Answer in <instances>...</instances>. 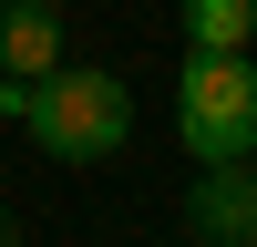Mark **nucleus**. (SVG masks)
Wrapping results in <instances>:
<instances>
[{
	"instance_id": "1",
	"label": "nucleus",
	"mask_w": 257,
	"mask_h": 247,
	"mask_svg": "<svg viewBox=\"0 0 257 247\" xmlns=\"http://www.w3.org/2000/svg\"><path fill=\"white\" fill-rule=\"evenodd\" d=\"M21 134L52 165H103V155L134 144V93H123V72H103V62H62L52 82H31Z\"/></svg>"
},
{
	"instance_id": "2",
	"label": "nucleus",
	"mask_w": 257,
	"mask_h": 247,
	"mask_svg": "<svg viewBox=\"0 0 257 247\" xmlns=\"http://www.w3.org/2000/svg\"><path fill=\"white\" fill-rule=\"evenodd\" d=\"M175 144L196 165H257V62H175Z\"/></svg>"
},
{
	"instance_id": "3",
	"label": "nucleus",
	"mask_w": 257,
	"mask_h": 247,
	"mask_svg": "<svg viewBox=\"0 0 257 247\" xmlns=\"http://www.w3.org/2000/svg\"><path fill=\"white\" fill-rule=\"evenodd\" d=\"M185 216L206 226V247H247L257 237V165H206L196 196H185Z\"/></svg>"
},
{
	"instance_id": "4",
	"label": "nucleus",
	"mask_w": 257,
	"mask_h": 247,
	"mask_svg": "<svg viewBox=\"0 0 257 247\" xmlns=\"http://www.w3.org/2000/svg\"><path fill=\"white\" fill-rule=\"evenodd\" d=\"M62 11H31V0H0V82H52L62 72Z\"/></svg>"
},
{
	"instance_id": "5",
	"label": "nucleus",
	"mask_w": 257,
	"mask_h": 247,
	"mask_svg": "<svg viewBox=\"0 0 257 247\" xmlns=\"http://www.w3.org/2000/svg\"><path fill=\"white\" fill-rule=\"evenodd\" d=\"M175 21H185V52L237 62V52H247V31H257V0H175Z\"/></svg>"
},
{
	"instance_id": "6",
	"label": "nucleus",
	"mask_w": 257,
	"mask_h": 247,
	"mask_svg": "<svg viewBox=\"0 0 257 247\" xmlns=\"http://www.w3.org/2000/svg\"><path fill=\"white\" fill-rule=\"evenodd\" d=\"M0 247H21V226H11V216H0Z\"/></svg>"
},
{
	"instance_id": "7",
	"label": "nucleus",
	"mask_w": 257,
	"mask_h": 247,
	"mask_svg": "<svg viewBox=\"0 0 257 247\" xmlns=\"http://www.w3.org/2000/svg\"><path fill=\"white\" fill-rule=\"evenodd\" d=\"M31 11H72V0H31Z\"/></svg>"
},
{
	"instance_id": "8",
	"label": "nucleus",
	"mask_w": 257,
	"mask_h": 247,
	"mask_svg": "<svg viewBox=\"0 0 257 247\" xmlns=\"http://www.w3.org/2000/svg\"><path fill=\"white\" fill-rule=\"evenodd\" d=\"M247 62H257V31H247Z\"/></svg>"
},
{
	"instance_id": "9",
	"label": "nucleus",
	"mask_w": 257,
	"mask_h": 247,
	"mask_svg": "<svg viewBox=\"0 0 257 247\" xmlns=\"http://www.w3.org/2000/svg\"><path fill=\"white\" fill-rule=\"evenodd\" d=\"M196 247H206V237H196Z\"/></svg>"
},
{
	"instance_id": "10",
	"label": "nucleus",
	"mask_w": 257,
	"mask_h": 247,
	"mask_svg": "<svg viewBox=\"0 0 257 247\" xmlns=\"http://www.w3.org/2000/svg\"><path fill=\"white\" fill-rule=\"evenodd\" d=\"M247 247H257V237H247Z\"/></svg>"
}]
</instances>
